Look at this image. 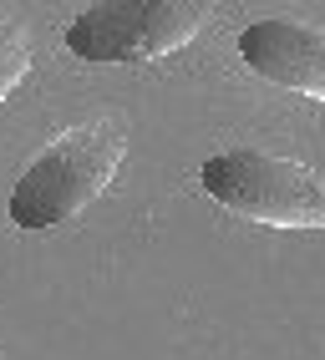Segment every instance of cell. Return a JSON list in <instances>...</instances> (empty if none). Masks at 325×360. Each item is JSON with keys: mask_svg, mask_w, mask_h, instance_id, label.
Masks as SVG:
<instances>
[{"mask_svg": "<svg viewBox=\"0 0 325 360\" xmlns=\"http://www.w3.org/2000/svg\"><path fill=\"white\" fill-rule=\"evenodd\" d=\"M127 153V127L112 117H91L82 127L56 132L36 162L20 173L11 193V224L15 229H56L91 208L122 167Z\"/></svg>", "mask_w": 325, "mask_h": 360, "instance_id": "cell-1", "label": "cell"}, {"mask_svg": "<svg viewBox=\"0 0 325 360\" xmlns=\"http://www.w3.org/2000/svg\"><path fill=\"white\" fill-rule=\"evenodd\" d=\"M203 193L229 213L269 229H325V178L295 158L269 153H219L203 162Z\"/></svg>", "mask_w": 325, "mask_h": 360, "instance_id": "cell-2", "label": "cell"}, {"mask_svg": "<svg viewBox=\"0 0 325 360\" xmlns=\"http://www.w3.org/2000/svg\"><path fill=\"white\" fill-rule=\"evenodd\" d=\"M208 20L198 0H107L72 20L66 46L82 61H153L189 46Z\"/></svg>", "mask_w": 325, "mask_h": 360, "instance_id": "cell-3", "label": "cell"}, {"mask_svg": "<svg viewBox=\"0 0 325 360\" xmlns=\"http://www.w3.org/2000/svg\"><path fill=\"white\" fill-rule=\"evenodd\" d=\"M239 56L274 86H290V91H305V97L325 102V26L254 20L239 36Z\"/></svg>", "mask_w": 325, "mask_h": 360, "instance_id": "cell-4", "label": "cell"}, {"mask_svg": "<svg viewBox=\"0 0 325 360\" xmlns=\"http://www.w3.org/2000/svg\"><path fill=\"white\" fill-rule=\"evenodd\" d=\"M31 66V36L20 20H0V102L11 97V86L26 77Z\"/></svg>", "mask_w": 325, "mask_h": 360, "instance_id": "cell-5", "label": "cell"}]
</instances>
